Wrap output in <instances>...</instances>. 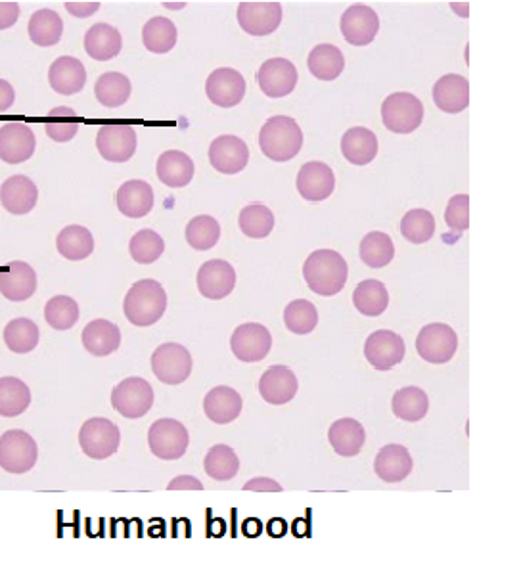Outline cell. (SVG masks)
Here are the masks:
<instances>
[{
    "label": "cell",
    "instance_id": "20",
    "mask_svg": "<svg viewBox=\"0 0 521 565\" xmlns=\"http://www.w3.org/2000/svg\"><path fill=\"white\" fill-rule=\"evenodd\" d=\"M257 85L269 98H284L297 85V68L286 58H271L257 71Z\"/></svg>",
    "mask_w": 521,
    "mask_h": 565
},
{
    "label": "cell",
    "instance_id": "6",
    "mask_svg": "<svg viewBox=\"0 0 521 565\" xmlns=\"http://www.w3.org/2000/svg\"><path fill=\"white\" fill-rule=\"evenodd\" d=\"M121 443V431L108 418H91L79 431V445L92 460L114 456Z\"/></svg>",
    "mask_w": 521,
    "mask_h": 565
},
{
    "label": "cell",
    "instance_id": "37",
    "mask_svg": "<svg viewBox=\"0 0 521 565\" xmlns=\"http://www.w3.org/2000/svg\"><path fill=\"white\" fill-rule=\"evenodd\" d=\"M391 408H393V414L403 422H420L430 410V399L426 391L410 385V387L399 389L393 395Z\"/></svg>",
    "mask_w": 521,
    "mask_h": 565
},
{
    "label": "cell",
    "instance_id": "3",
    "mask_svg": "<svg viewBox=\"0 0 521 565\" xmlns=\"http://www.w3.org/2000/svg\"><path fill=\"white\" fill-rule=\"evenodd\" d=\"M303 146V131L288 115H274L259 131L261 152L278 163L294 159Z\"/></svg>",
    "mask_w": 521,
    "mask_h": 565
},
{
    "label": "cell",
    "instance_id": "51",
    "mask_svg": "<svg viewBox=\"0 0 521 565\" xmlns=\"http://www.w3.org/2000/svg\"><path fill=\"white\" fill-rule=\"evenodd\" d=\"M77 131H79V117L68 106H58L48 112L45 133L54 142H60V144L69 142L71 138H75Z\"/></svg>",
    "mask_w": 521,
    "mask_h": 565
},
{
    "label": "cell",
    "instance_id": "25",
    "mask_svg": "<svg viewBox=\"0 0 521 565\" xmlns=\"http://www.w3.org/2000/svg\"><path fill=\"white\" fill-rule=\"evenodd\" d=\"M48 83L52 91L64 96H73L87 85V69L81 60L73 56H60L48 69Z\"/></svg>",
    "mask_w": 521,
    "mask_h": 565
},
{
    "label": "cell",
    "instance_id": "36",
    "mask_svg": "<svg viewBox=\"0 0 521 565\" xmlns=\"http://www.w3.org/2000/svg\"><path fill=\"white\" fill-rule=\"evenodd\" d=\"M56 248L68 261H83L94 251V238L91 230L81 225H69L60 230L56 238Z\"/></svg>",
    "mask_w": 521,
    "mask_h": 565
},
{
    "label": "cell",
    "instance_id": "57",
    "mask_svg": "<svg viewBox=\"0 0 521 565\" xmlns=\"http://www.w3.org/2000/svg\"><path fill=\"white\" fill-rule=\"evenodd\" d=\"M100 8V2H66V10L75 18H89L92 14H96Z\"/></svg>",
    "mask_w": 521,
    "mask_h": 565
},
{
    "label": "cell",
    "instance_id": "44",
    "mask_svg": "<svg viewBox=\"0 0 521 565\" xmlns=\"http://www.w3.org/2000/svg\"><path fill=\"white\" fill-rule=\"evenodd\" d=\"M142 43L154 54H167L177 45V27L167 18L156 16L144 25Z\"/></svg>",
    "mask_w": 521,
    "mask_h": 565
},
{
    "label": "cell",
    "instance_id": "27",
    "mask_svg": "<svg viewBox=\"0 0 521 565\" xmlns=\"http://www.w3.org/2000/svg\"><path fill=\"white\" fill-rule=\"evenodd\" d=\"M244 407L242 395L227 385L213 387L204 399L205 416L215 424H230L234 422Z\"/></svg>",
    "mask_w": 521,
    "mask_h": 565
},
{
    "label": "cell",
    "instance_id": "58",
    "mask_svg": "<svg viewBox=\"0 0 521 565\" xmlns=\"http://www.w3.org/2000/svg\"><path fill=\"white\" fill-rule=\"evenodd\" d=\"M14 100H16L14 87H12L8 81L0 79V112L10 110V108L14 106Z\"/></svg>",
    "mask_w": 521,
    "mask_h": 565
},
{
    "label": "cell",
    "instance_id": "33",
    "mask_svg": "<svg viewBox=\"0 0 521 565\" xmlns=\"http://www.w3.org/2000/svg\"><path fill=\"white\" fill-rule=\"evenodd\" d=\"M341 154L353 165H368L378 156V138L366 127H353L341 138Z\"/></svg>",
    "mask_w": 521,
    "mask_h": 565
},
{
    "label": "cell",
    "instance_id": "50",
    "mask_svg": "<svg viewBox=\"0 0 521 565\" xmlns=\"http://www.w3.org/2000/svg\"><path fill=\"white\" fill-rule=\"evenodd\" d=\"M165 251V242L156 230L144 228L136 232L129 244V253L138 265H152Z\"/></svg>",
    "mask_w": 521,
    "mask_h": 565
},
{
    "label": "cell",
    "instance_id": "30",
    "mask_svg": "<svg viewBox=\"0 0 521 565\" xmlns=\"http://www.w3.org/2000/svg\"><path fill=\"white\" fill-rule=\"evenodd\" d=\"M83 345L94 357H108L121 345V332L114 322L96 318L83 330Z\"/></svg>",
    "mask_w": 521,
    "mask_h": 565
},
{
    "label": "cell",
    "instance_id": "5",
    "mask_svg": "<svg viewBox=\"0 0 521 565\" xmlns=\"http://www.w3.org/2000/svg\"><path fill=\"white\" fill-rule=\"evenodd\" d=\"M39 447L23 430H10L0 437V468L8 474H27L35 468Z\"/></svg>",
    "mask_w": 521,
    "mask_h": 565
},
{
    "label": "cell",
    "instance_id": "56",
    "mask_svg": "<svg viewBox=\"0 0 521 565\" xmlns=\"http://www.w3.org/2000/svg\"><path fill=\"white\" fill-rule=\"evenodd\" d=\"M167 491H204V485L192 475H179L167 485Z\"/></svg>",
    "mask_w": 521,
    "mask_h": 565
},
{
    "label": "cell",
    "instance_id": "10",
    "mask_svg": "<svg viewBox=\"0 0 521 565\" xmlns=\"http://www.w3.org/2000/svg\"><path fill=\"white\" fill-rule=\"evenodd\" d=\"M190 435L181 422L173 418H161L148 431V445L154 456L161 460H179L188 449Z\"/></svg>",
    "mask_w": 521,
    "mask_h": 565
},
{
    "label": "cell",
    "instance_id": "9",
    "mask_svg": "<svg viewBox=\"0 0 521 565\" xmlns=\"http://www.w3.org/2000/svg\"><path fill=\"white\" fill-rule=\"evenodd\" d=\"M152 370L161 384L179 385L192 374V357L179 343H163L152 355Z\"/></svg>",
    "mask_w": 521,
    "mask_h": 565
},
{
    "label": "cell",
    "instance_id": "34",
    "mask_svg": "<svg viewBox=\"0 0 521 565\" xmlns=\"http://www.w3.org/2000/svg\"><path fill=\"white\" fill-rule=\"evenodd\" d=\"M328 441H330L332 449L338 452L340 456L351 458V456H357L363 449L366 431L361 426V422H357L353 418H341L330 426Z\"/></svg>",
    "mask_w": 521,
    "mask_h": 565
},
{
    "label": "cell",
    "instance_id": "14",
    "mask_svg": "<svg viewBox=\"0 0 521 565\" xmlns=\"http://www.w3.org/2000/svg\"><path fill=\"white\" fill-rule=\"evenodd\" d=\"M238 23L251 37H267L282 23L280 2H240Z\"/></svg>",
    "mask_w": 521,
    "mask_h": 565
},
{
    "label": "cell",
    "instance_id": "42",
    "mask_svg": "<svg viewBox=\"0 0 521 565\" xmlns=\"http://www.w3.org/2000/svg\"><path fill=\"white\" fill-rule=\"evenodd\" d=\"M39 326L29 318H14L4 328V343L10 351L25 355L39 345Z\"/></svg>",
    "mask_w": 521,
    "mask_h": 565
},
{
    "label": "cell",
    "instance_id": "4",
    "mask_svg": "<svg viewBox=\"0 0 521 565\" xmlns=\"http://www.w3.org/2000/svg\"><path fill=\"white\" fill-rule=\"evenodd\" d=\"M424 119L422 102L410 92H393L382 104V121L395 135L414 133Z\"/></svg>",
    "mask_w": 521,
    "mask_h": 565
},
{
    "label": "cell",
    "instance_id": "55",
    "mask_svg": "<svg viewBox=\"0 0 521 565\" xmlns=\"http://www.w3.org/2000/svg\"><path fill=\"white\" fill-rule=\"evenodd\" d=\"M242 489L253 491V493H282V485L276 483L271 477H255L248 481Z\"/></svg>",
    "mask_w": 521,
    "mask_h": 565
},
{
    "label": "cell",
    "instance_id": "8",
    "mask_svg": "<svg viewBox=\"0 0 521 565\" xmlns=\"http://www.w3.org/2000/svg\"><path fill=\"white\" fill-rule=\"evenodd\" d=\"M458 349V336L451 326L433 322L420 330L416 338V351L424 361L445 364L451 361Z\"/></svg>",
    "mask_w": 521,
    "mask_h": 565
},
{
    "label": "cell",
    "instance_id": "26",
    "mask_svg": "<svg viewBox=\"0 0 521 565\" xmlns=\"http://www.w3.org/2000/svg\"><path fill=\"white\" fill-rule=\"evenodd\" d=\"M37 292V272L25 261H12L0 272V294L8 301H25Z\"/></svg>",
    "mask_w": 521,
    "mask_h": 565
},
{
    "label": "cell",
    "instance_id": "15",
    "mask_svg": "<svg viewBox=\"0 0 521 565\" xmlns=\"http://www.w3.org/2000/svg\"><path fill=\"white\" fill-rule=\"evenodd\" d=\"M407 345L403 338L391 330H378L364 343V357L376 370L386 372L405 359Z\"/></svg>",
    "mask_w": 521,
    "mask_h": 565
},
{
    "label": "cell",
    "instance_id": "24",
    "mask_svg": "<svg viewBox=\"0 0 521 565\" xmlns=\"http://www.w3.org/2000/svg\"><path fill=\"white\" fill-rule=\"evenodd\" d=\"M433 102L445 113L464 112L470 106V83L458 73L443 75L433 85Z\"/></svg>",
    "mask_w": 521,
    "mask_h": 565
},
{
    "label": "cell",
    "instance_id": "43",
    "mask_svg": "<svg viewBox=\"0 0 521 565\" xmlns=\"http://www.w3.org/2000/svg\"><path fill=\"white\" fill-rule=\"evenodd\" d=\"M359 255L363 259L364 265L370 269H384L395 257V246L393 240L387 236L386 232H370L366 234L359 248Z\"/></svg>",
    "mask_w": 521,
    "mask_h": 565
},
{
    "label": "cell",
    "instance_id": "45",
    "mask_svg": "<svg viewBox=\"0 0 521 565\" xmlns=\"http://www.w3.org/2000/svg\"><path fill=\"white\" fill-rule=\"evenodd\" d=\"M204 470L215 481H230L240 472V460L228 445H215L205 454Z\"/></svg>",
    "mask_w": 521,
    "mask_h": 565
},
{
    "label": "cell",
    "instance_id": "23",
    "mask_svg": "<svg viewBox=\"0 0 521 565\" xmlns=\"http://www.w3.org/2000/svg\"><path fill=\"white\" fill-rule=\"evenodd\" d=\"M37 200V184L25 175H12L0 186V204L12 215H25L33 211Z\"/></svg>",
    "mask_w": 521,
    "mask_h": 565
},
{
    "label": "cell",
    "instance_id": "31",
    "mask_svg": "<svg viewBox=\"0 0 521 565\" xmlns=\"http://www.w3.org/2000/svg\"><path fill=\"white\" fill-rule=\"evenodd\" d=\"M158 179L169 188H184L194 179V161L181 150L163 152L156 165Z\"/></svg>",
    "mask_w": 521,
    "mask_h": 565
},
{
    "label": "cell",
    "instance_id": "1",
    "mask_svg": "<svg viewBox=\"0 0 521 565\" xmlns=\"http://www.w3.org/2000/svg\"><path fill=\"white\" fill-rule=\"evenodd\" d=\"M349 267L334 249H318L303 265V278L311 292L322 297L340 294L347 284Z\"/></svg>",
    "mask_w": 521,
    "mask_h": 565
},
{
    "label": "cell",
    "instance_id": "53",
    "mask_svg": "<svg viewBox=\"0 0 521 565\" xmlns=\"http://www.w3.org/2000/svg\"><path fill=\"white\" fill-rule=\"evenodd\" d=\"M447 226L454 232H464L470 228V196L468 194H456L447 205L445 211Z\"/></svg>",
    "mask_w": 521,
    "mask_h": 565
},
{
    "label": "cell",
    "instance_id": "16",
    "mask_svg": "<svg viewBox=\"0 0 521 565\" xmlns=\"http://www.w3.org/2000/svg\"><path fill=\"white\" fill-rule=\"evenodd\" d=\"M380 31V18L374 8L353 4L341 16L343 39L353 46L370 45Z\"/></svg>",
    "mask_w": 521,
    "mask_h": 565
},
{
    "label": "cell",
    "instance_id": "7",
    "mask_svg": "<svg viewBox=\"0 0 521 565\" xmlns=\"http://www.w3.org/2000/svg\"><path fill=\"white\" fill-rule=\"evenodd\" d=\"M112 407L129 420H138L154 407V389L144 378H125L112 391Z\"/></svg>",
    "mask_w": 521,
    "mask_h": 565
},
{
    "label": "cell",
    "instance_id": "52",
    "mask_svg": "<svg viewBox=\"0 0 521 565\" xmlns=\"http://www.w3.org/2000/svg\"><path fill=\"white\" fill-rule=\"evenodd\" d=\"M435 232V219L428 209H410L401 221V234L410 244H426Z\"/></svg>",
    "mask_w": 521,
    "mask_h": 565
},
{
    "label": "cell",
    "instance_id": "22",
    "mask_svg": "<svg viewBox=\"0 0 521 565\" xmlns=\"http://www.w3.org/2000/svg\"><path fill=\"white\" fill-rule=\"evenodd\" d=\"M297 376L288 366H271L259 380L261 397L274 407L288 405L297 395Z\"/></svg>",
    "mask_w": 521,
    "mask_h": 565
},
{
    "label": "cell",
    "instance_id": "12",
    "mask_svg": "<svg viewBox=\"0 0 521 565\" xmlns=\"http://www.w3.org/2000/svg\"><path fill=\"white\" fill-rule=\"evenodd\" d=\"M272 347L271 332L257 322L242 324L230 338V349L236 359L242 362L263 361Z\"/></svg>",
    "mask_w": 521,
    "mask_h": 565
},
{
    "label": "cell",
    "instance_id": "21",
    "mask_svg": "<svg viewBox=\"0 0 521 565\" xmlns=\"http://www.w3.org/2000/svg\"><path fill=\"white\" fill-rule=\"evenodd\" d=\"M196 284L205 299H225L236 288V271L223 259H211L202 265L196 276Z\"/></svg>",
    "mask_w": 521,
    "mask_h": 565
},
{
    "label": "cell",
    "instance_id": "11",
    "mask_svg": "<svg viewBox=\"0 0 521 565\" xmlns=\"http://www.w3.org/2000/svg\"><path fill=\"white\" fill-rule=\"evenodd\" d=\"M37 138L33 129L22 121H8L0 127V159L8 165H18L33 158Z\"/></svg>",
    "mask_w": 521,
    "mask_h": 565
},
{
    "label": "cell",
    "instance_id": "13",
    "mask_svg": "<svg viewBox=\"0 0 521 565\" xmlns=\"http://www.w3.org/2000/svg\"><path fill=\"white\" fill-rule=\"evenodd\" d=\"M98 154L112 163H125L135 156L136 133L131 125L110 123L96 135Z\"/></svg>",
    "mask_w": 521,
    "mask_h": 565
},
{
    "label": "cell",
    "instance_id": "29",
    "mask_svg": "<svg viewBox=\"0 0 521 565\" xmlns=\"http://www.w3.org/2000/svg\"><path fill=\"white\" fill-rule=\"evenodd\" d=\"M414 468L412 456L403 445H387L374 460V472L386 483H401Z\"/></svg>",
    "mask_w": 521,
    "mask_h": 565
},
{
    "label": "cell",
    "instance_id": "46",
    "mask_svg": "<svg viewBox=\"0 0 521 565\" xmlns=\"http://www.w3.org/2000/svg\"><path fill=\"white\" fill-rule=\"evenodd\" d=\"M221 238V225L209 215H198L186 225V242L196 251L215 248Z\"/></svg>",
    "mask_w": 521,
    "mask_h": 565
},
{
    "label": "cell",
    "instance_id": "39",
    "mask_svg": "<svg viewBox=\"0 0 521 565\" xmlns=\"http://www.w3.org/2000/svg\"><path fill=\"white\" fill-rule=\"evenodd\" d=\"M307 66L320 81H334L345 69V58L338 46L318 45L311 50Z\"/></svg>",
    "mask_w": 521,
    "mask_h": 565
},
{
    "label": "cell",
    "instance_id": "2",
    "mask_svg": "<svg viewBox=\"0 0 521 565\" xmlns=\"http://www.w3.org/2000/svg\"><path fill=\"white\" fill-rule=\"evenodd\" d=\"M167 309V294L163 286L152 280H138L131 286L123 301V313L131 324L138 328H146L156 324L165 315Z\"/></svg>",
    "mask_w": 521,
    "mask_h": 565
},
{
    "label": "cell",
    "instance_id": "40",
    "mask_svg": "<svg viewBox=\"0 0 521 565\" xmlns=\"http://www.w3.org/2000/svg\"><path fill=\"white\" fill-rule=\"evenodd\" d=\"M355 309L364 317H380L386 313L389 294L380 280H363L353 292Z\"/></svg>",
    "mask_w": 521,
    "mask_h": 565
},
{
    "label": "cell",
    "instance_id": "48",
    "mask_svg": "<svg viewBox=\"0 0 521 565\" xmlns=\"http://www.w3.org/2000/svg\"><path fill=\"white\" fill-rule=\"evenodd\" d=\"M240 230L253 240L267 238L274 228V215L267 205L251 204L240 211Z\"/></svg>",
    "mask_w": 521,
    "mask_h": 565
},
{
    "label": "cell",
    "instance_id": "54",
    "mask_svg": "<svg viewBox=\"0 0 521 565\" xmlns=\"http://www.w3.org/2000/svg\"><path fill=\"white\" fill-rule=\"evenodd\" d=\"M20 18V4L12 0H0V29H10Z\"/></svg>",
    "mask_w": 521,
    "mask_h": 565
},
{
    "label": "cell",
    "instance_id": "17",
    "mask_svg": "<svg viewBox=\"0 0 521 565\" xmlns=\"http://www.w3.org/2000/svg\"><path fill=\"white\" fill-rule=\"evenodd\" d=\"M205 94L219 108H234L246 96V79L236 69H215L205 81Z\"/></svg>",
    "mask_w": 521,
    "mask_h": 565
},
{
    "label": "cell",
    "instance_id": "41",
    "mask_svg": "<svg viewBox=\"0 0 521 565\" xmlns=\"http://www.w3.org/2000/svg\"><path fill=\"white\" fill-rule=\"evenodd\" d=\"M31 405V391L20 378H0V416L16 418Z\"/></svg>",
    "mask_w": 521,
    "mask_h": 565
},
{
    "label": "cell",
    "instance_id": "32",
    "mask_svg": "<svg viewBox=\"0 0 521 565\" xmlns=\"http://www.w3.org/2000/svg\"><path fill=\"white\" fill-rule=\"evenodd\" d=\"M123 48L121 33L110 23H94L85 35V50L92 60L108 62Z\"/></svg>",
    "mask_w": 521,
    "mask_h": 565
},
{
    "label": "cell",
    "instance_id": "19",
    "mask_svg": "<svg viewBox=\"0 0 521 565\" xmlns=\"http://www.w3.org/2000/svg\"><path fill=\"white\" fill-rule=\"evenodd\" d=\"M336 188L334 171L322 161H309L297 173V192L307 202H324Z\"/></svg>",
    "mask_w": 521,
    "mask_h": 565
},
{
    "label": "cell",
    "instance_id": "28",
    "mask_svg": "<svg viewBox=\"0 0 521 565\" xmlns=\"http://www.w3.org/2000/svg\"><path fill=\"white\" fill-rule=\"evenodd\" d=\"M115 202L117 209L129 219L146 217L154 207V188L146 181H127L119 186Z\"/></svg>",
    "mask_w": 521,
    "mask_h": 565
},
{
    "label": "cell",
    "instance_id": "35",
    "mask_svg": "<svg viewBox=\"0 0 521 565\" xmlns=\"http://www.w3.org/2000/svg\"><path fill=\"white\" fill-rule=\"evenodd\" d=\"M27 33L37 46L58 45L64 35V22L56 10L41 8L29 18Z\"/></svg>",
    "mask_w": 521,
    "mask_h": 565
},
{
    "label": "cell",
    "instance_id": "49",
    "mask_svg": "<svg viewBox=\"0 0 521 565\" xmlns=\"http://www.w3.org/2000/svg\"><path fill=\"white\" fill-rule=\"evenodd\" d=\"M284 324L297 336L311 334L318 324L317 307L307 299H295L284 311Z\"/></svg>",
    "mask_w": 521,
    "mask_h": 565
},
{
    "label": "cell",
    "instance_id": "38",
    "mask_svg": "<svg viewBox=\"0 0 521 565\" xmlns=\"http://www.w3.org/2000/svg\"><path fill=\"white\" fill-rule=\"evenodd\" d=\"M96 100L106 108H119L131 98V81L119 71L102 73L94 85Z\"/></svg>",
    "mask_w": 521,
    "mask_h": 565
},
{
    "label": "cell",
    "instance_id": "18",
    "mask_svg": "<svg viewBox=\"0 0 521 565\" xmlns=\"http://www.w3.org/2000/svg\"><path fill=\"white\" fill-rule=\"evenodd\" d=\"M209 161L215 171L223 175H236L246 169L250 161V148L238 136H219L209 146Z\"/></svg>",
    "mask_w": 521,
    "mask_h": 565
},
{
    "label": "cell",
    "instance_id": "47",
    "mask_svg": "<svg viewBox=\"0 0 521 565\" xmlns=\"http://www.w3.org/2000/svg\"><path fill=\"white\" fill-rule=\"evenodd\" d=\"M79 317H81L79 305L69 295H56L48 299L45 305V320L48 326H52L58 332H66L69 328H73Z\"/></svg>",
    "mask_w": 521,
    "mask_h": 565
}]
</instances>
